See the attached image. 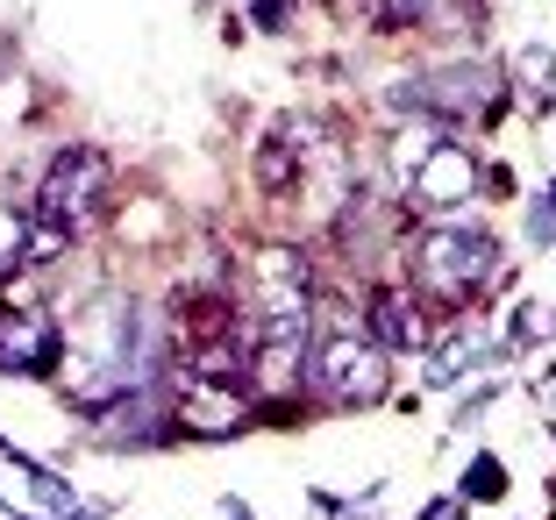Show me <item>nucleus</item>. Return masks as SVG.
<instances>
[{"label": "nucleus", "mask_w": 556, "mask_h": 520, "mask_svg": "<svg viewBox=\"0 0 556 520\" xmlns=\"http://www.w3.org/2000/svg\"><path fill=\"white\" fill-rule=\"evenodd\" d=\"M243 421H250V385H236V378H193L186 385L179 428H193V435H236Z\"/></svg>", "instance_id": "obj_6"}, {"label": "nucleus", "mask_w": 556, "mask_h": 520, "mask_svg": "<svg viewBox=\"0 0 556 520\" xmlns=\"http://www.w3.org/2000/svg\"><path fill=\"white\" fill-rule=\"evenodd\" d=\"M407 257H414L421 300H435V307H471L492 286V271H500V236L478 228V221H428Z\"/></svg>", "instance_id": "obj_1"}, {"label": "nucleus", "mask_w": 556, "mask_h": 520, "mask_svg": "<svg viewBox=\"0 0 556 520\" xmlns=\"http://www.w3.org/2000/svg\"><path fill=\"white\" fill-rule=\"evenodd\" d=\"M22 243H29V221H15V214L0 207V278L22 264Z\"/></svg>", "instance_id": "obj_10"}, {"label": "nucleus", "mask_w": 556, "mask_h": 520, "mask_svg": "<svg viewBox=\"0 0 556 520\" xmlns=\"http://www.w3.org/2000/svg\"><path fill=\"white\" fill-rule=\"evenodd\" d=\"M250 15H257V29H286V0H250Z\"/></svg>", "instance_id": "obj_11"}, {"label": "nucleus", "mask_w": 556, "mask_h": 520, "mask_svg": "<svg viewBox=\"0 0 556 520\" xmlns=\"http://www.w3.org/2000/svg\"><path fill=\"white\" fill-rule=\"evenodd\" d=\"M58 364H65V342H58V321L43 307H0V371L43 378Z\"/></svg>", "instance_id": "obj_5"}, {"label": "nucleus", "mask_w": 556, "mask_h": 520, "mask_svg": "<svg viewBox=\"0 0 556 520\" xmlns=\"http://www.w3.org/2000/svg\"><path fill=\"white\" fill-rule=\"evenodd\" d=\"M521 86L535 100H556V58L549 50H521Z\"/></svg>", "instance_id": "obj_9"}, {"label": "nucleus", "mask_w": 556, "mask_h": 520, "mask_svg": "<svg viewBox=\"0 0 556 520\" xmlns=\"http://www.w3.org/2000/svg\"><path fill=\"white\" fill-rule=\"evenodd\" d=\"M307 392L321 407H378L386 399V350L350 314H336V328L307 350Z\"/></svg>", "instance_id": "obj_2"}, {"label": "nucleus", "mask_w": 556, "mask_h": 520, "mask_svg": "<svg viewBox=\"0 0 556 520\" xmlns=\"http://www.w3.org/2000/svg\"><path fill=\"white\" fill-rule=\"evenodd\" d=\"M407 186H414V200H421V207L450 214V207H464V200L485 186V172H478V157H471L464 143H450V136H428V150L407 164Z\"/></svg>", "instance_id": "obj_4"}, {"label": "nucleus", "mask_w": 556, "mask_h": 520, "mask_svg": "<svg viewBox=\"0 0 556 520\" xmlns=\"http://www.w3.org/2000/svg\"><path fill=\"white\" fill-rule=\"evenodd\" d=\"M421 520H457V499H442V506H428Z\"/></svg>", "instance_id": "obj_12"}, {"label": "nucleus", "mask_w": 556, "mask_h": 520, "mask_svg": "<svg viewBox=\"0 0 556 520\" xmlns=\"http://www.w3.org/2000/svg\"><path fill=\"white\" fill-rule=\"evenodd\" d=\"M478 357H485V335H450V342H442V357H428V378L442 385V378H457L464 364H478Z\"/></svg>", "instance_id": "obj_8"}, {"label": "nucleus", "mask_w": 556, "mask_h": 520, "mask_svg": "<svg viewBox=\"0 0 556 520\" xmlns=\"http://www.w3.org/2000/svg\"><path fill=\"white\" fill-rule=\"evenodd\" d=\"M421 293H393V286H378L371 300H364V335L378 342V350H421V307H414Z\"/></svg>", "instance_id": "obj_7"}, {"label": "nucleus", "mask_w": 556, "mask_h": 520, "mask_svg": "<svg viewBox=\"0 0 556 520\" xmlns=\"http://www.w3.org/2000/svg\"><path fill=\"white\" fill-rule=\"evenodd\" d=\"M100 200H108V157L86 143L58 150L43 172V186H36V221L58 228V236H79V228H93Z\"/></svg>", "instance_id": "obj_3"}]
</instances>
